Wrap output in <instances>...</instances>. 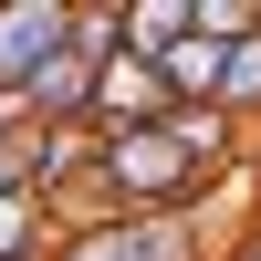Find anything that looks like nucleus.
Instances as JSON below:
<instances>
[{"mask_svg":"<svg viewBox=\"0 0 261 261\" xmlns=\"http://www.w3.org/2000/svg\"><path fill=\"white\" fill-rule=\"evenodd\" d=\"M94 178L125 220H209V178L167 146V125H136V136H105L94 146Z\"/></svg>","mask_w":261,"mask_h":261,"instance_id":"f257e3e1","label":"nucleus"},{"mask_svg":"<svg viewBox=\"0 0 261 261\" xmlns=\"http://www.w3.org/2000/svg\"><path fill=\"white\" fill-rule=\"evenodd\" d=\"M53 53H63V0H0V94H21Z\"/></svg>","mask_w":261,"mask_h":261,"instance_id":"f03ea898","label":"nucleus"},{"mask_svg":"<svg viewBox=\"0 0 261 261\" xmlns=\"http://www.w3.org/2000/svg\"><path fill=\"white\" fill-rule=\"evenodd\" d=\"M94 125H21V188L32 199H53V188H73L84 167H94Z\"/></svg>","mask_w":261,"mask_h":261,"instance_id":"7ed1b4c3","label":"nucleus"},{"mask_svg":"<svg viewBox=\"0 0 261 261\" xmlns=\"http://www.w3.org/2000/svg\"><path fill=\"white\" fill-rule=\"evenodd\" d=\"M84 94H94V63L53 53L32 84H21V125H84Z\"/></svg>","mask_w":261,"mask_h":261,"instance_id":"20e7f679","label":"nucleus"},{"mask_svg":"<svg viewBox=\"0 0 261 261\" xmlns=\"http://www.w3.org/2000/svg\"><path fill=\"white\" fill-rule=\"evenodd\" d=\"M115 21H125V63H157L188 42V0H115Z\"/></svg>","mask_w":261,"mask_h":261,"instance_id":"39448f33","label":"nucleus"},{"mask_svg":"<svg viewBox=\"0 0 261 261\" xmlns=\"http://www.w3.org/2000/svg\"><path fill=\"white\" fill-rule=\"evenodd\" d=\"M209 105H220V115L241 125V136L261 125V32H251V42H230V53H220V94H209Z\"/></svg>","mask_w":261,"mask_h":261,"instance_id":"423d86ee","label":"nucleus"},{"mask_svg":"<svg viewBox=\"0 0 261 261\" xmlns=\"http://www.w3.org/2000/svg\"><path fill=\"white\" fill-rule=\"evenodd\" d=\"M251 32H261V0H188V42H209V53H230Z\"/></svg>","mask_w":261,"mask_h":261,"instance_id":"0eeeda50","label":"nucleus"},{"mask_svg":"<svg viewBox=\"0 0 261 261\" xmlns=\"http://www.w3.org/2000/svg\"><path fill=\"white\" fill-rule=\"evenodd\" d=\"M42 251H53L42 199H32V188H11V199H0V261H42Z\"/></svg>","mask_w":261,"mask_h":261,"instance_id":"6e6552de","label":"nucleus"},{"mask_svg":"<svg viewBox=\"0 0 261 261\" xmlns=\"http://www.w3.org/2000/svg\"><path fill=\"white\" fill-rule=\"evenodd\" d=\"M209 261H261V220H241V230H230V241L209 251Z\"/></svg>","mask_w":261,"mask_h":261,"instance_id":"1a4fd4ad","label":"nucleus"},{"mask_svg":"<svg viewBox=\"0 0 261 261\" xmlns=\"http://www.w3.org/2000/svg\"><path fill=\"white\" fill-rule=\"evenodd\" d=\"M241 178H251V220H261V125L241 136Z\"/></svg>","mask_w":261,"mask_h":261,"instance_id":"9d476101","label":"nucleus"},{"mask_svg":"<svg viewBox=\"0 0 261 261\" xmlns=\"http://www.w3.org/2000/svg\"><path fill=\"white\" fill-rule=\"evenodd\" d=\"M11 188H21V125L0 136V199H11Z\"/></svg>","mask_w":261,"mask_h":261,"instance_id":"9b49d317","label":"nucleus"}]
</instances>
